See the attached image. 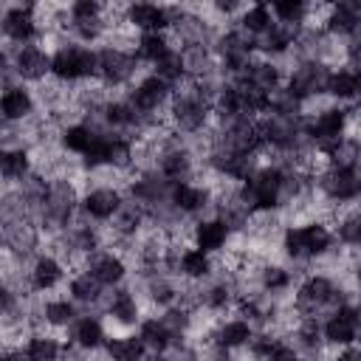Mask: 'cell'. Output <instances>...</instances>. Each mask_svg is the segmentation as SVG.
I'll return each mask as SVG.
<instances>
[{
	"instance_id": "cell-1",
	"label": "cell",
	"mask_w": 361,
	"mask_h": 361,
	"mask_svg": "<svg viewBox=\"0 0 361 361\" xmlns=\"http://www.w3.org/2000/svg\"><path fill=\"white\" fill-rule=\"evenodd\" d=\"M336 234L324 220H307V223H288L279 240V251L285 259L293 262H313L324 259L336 251Z\"/></svg>"
},
{
	"instance_id": "cell-2",
	"label": "cell",
	"mask_w": 361,
	"mask_h": 361,
	"mask_svg": "<svg viewBox=\"0 0 361 361\" xmlns=\"http://www.w3.org/2000/svg\"><path fill=\"white\" fill-rule=\"evenodd\" d=\"M166 118L169 124L175 127V133H183V135H200L212 127V102L206 96H200L189 79L172 93L169 99V107H166Z\"/></svg>"
},
{
	"instance_id": "cell-3",
	"label": "cell",
	"mask_w": 361,
	"mask_h": 361,
	"mask_svg": "<svg viewBox=\"0 0 361 361\" xmlns=\"http://www.w3.org/2000/svg\"><path fill=\"white\" fill-rule=\"evenodd\" d=\"M99 76V51L82 42H62L51 54V79L62 85H85Z\"/></svg>"
},
{
	"instance_id": "cell-4",
	"label": "cell",
	"mask_w": 361,
	"mask_h": 361,
	"mask_svg": "<svg viewBox=\"0 0 361 361\" xmlns=\"http://www.w3.org/2000/svg\"><path fill=\"white\" fill-rule=\"evenodd\" d=\"M347 124H350V110L336 102L322 104L316 113H305V135L319 155H327L347 135Z\"/></svg>"
},
{
	"instance_id": "cell-5",
	"label": "cell",
	"mask_w": 361,
	"mask_h": 361,
	"mask_svg": "<svg viewBox=\"0 0 361 361\" xmlns=\"http://www.w3.org/2000/svg\"><path fill=\"white\" fill-rule=\"evenodd\" d=\"M330 71L333 68L319 62V59H299L288 71L282 90L305 107L307 102H313L319 96H327V76H330Z\"/></svg>"
},
{
	"instance_id": "cell-6",
	"label": "cell",
	"mask_w": 361,
	"mask_h": 361,
	"mask_svg": "<svg viewBox=\"0 0 361 361\" xmlns=\"http://www.w3.org/2000/svg\"><path fill=\"white\" fill-rule=\"evenodd\" d=\"M99 51V82L107 90L116 87H130L138 71V56L133 54V48H118V45H102Z\"/></svg>"
},
{
	"instance_id": "cell-7",
	"label": "cell",
	"mask_w": 361,
	"mask_h": 361,
	"mask_svg": "<svg viewBox=\"0 0 361 361\" xmlns=\"http://www.w3.org/2000/svg\"><path fill=\"white\" fill-rule=\"evenodd\" d=\"M172 93H175V87L166 85L161 76H155V73L149 71L147 76H141L138 82H133V85L124 90V99L135 107V113H138L144 121H149V118H155L158 110H166V107H169Z\"/></svg>"
},
{
	"instance_id": "cell-8",
	"label": "cell",
	"mask_w": 361,
	"mask_h": 361,
	"mask_svg": "<svg viewBox=\"0 0 361 361\" xmlns=\"http://www.w3.org/2000/svg\"><path fill=\"white\" fill-rule=\"evenodd\" d=\"M3 56L11 59V68L17 73L20 82H37L42 85L45 79H51V54L42 45H14L6 42Z\"/></svg>"
},
{
	"instance_id": "cell-9",
	"label": "cell",
	"mask_w": 361,
	"mask_h": 361,
	"mask_svg": "<svg viewBox=\"0 0 361 361\" xmlns=\"http://www.w3.org/2000/svg\"><path fill=\"white\" fill-rule=\"evenodd\" d=\"M0 28H3L6 42L31 45L37 37H42L39 17H37V3H11V6H6Z\"/></svg>"
},
{
	"instance_id": "cell-10",
	"label": "cell",
	"mask_w": 361,
	"mask_h": 361,
	"mask_svg": "<svg viewBox=\"0 0 361 361\" xmlns=\"http://www.w3.org/2000/svg\"><path fill=\"white\" fill-rule=\"evenodd\" d=\"M358 319H361V307L355 302L338 305L336 310H330L322 319V333L327 347H350L358 341Z\"/></svg>"
},
{
	"instance_id": "cell-11",
	"label": "cell",
	"mask_w": 361,
	"mask_h": 361,
	"mask_svg": "<svg viewBox=\"0 0 361 361\" xmlns=\"http://www.w3.org/2000/svg\"><path fill=\"white\" fill-rule=\"evenodd\" d=\"M124 203L127 195L121 186H87L82 192V217L96 223H110Z\"/></svg>"
},
{
	"instance_id": "cell-12",
	"label": "cell",
	"mask_w": 361,
	"mask_h": 361,
	"mask_svg": "<svg viewBox=\"0 0 361 361\" xmlns=\"http://www.w3.org/2000/svg\"><path fill=\"white\" fill-rule=\"evenodd\" d=\"M169 203L178 214L183 217H197L203 212L212 209L214 214V192L209 183H192V180H180V183H172V192H169ZM206 217V214H203Z\"/></svg>"
},
{
	"instance_id": "cell-13",
	"label": "cell",
	"mask_w": 361,
	"mask_h": 361,
	"mask_svg": "<svg viewBox=\"0 0 361 361\" xmlns=\"http://www.w3.org/2000/svg\"><path fill=\"white\" fill-rule=\"evenodd\" d=\"M124 23L138 34H169L172 31L169 6H158V3H130L124 11Z\"/></svg>"
},
{
	"instance_id": "cell-14",
	"label": "cell",
	"mask_w": 361,
	"mask_h": 361,
	"mask_svg": "<svg viewBox=\"0 0 361 361\" xmlns=\"http://www.w3.org/2000/svg\"><path fill=\"white\" fill-rule=\"evenodd\" d=\"M102 307H104L107 319H110L113 324H118V327H135V324L144 322V316H141V302H138L135 288H124V285L113 288V293L104 296V305H102Z\"/></svg>"
},
{
	"instance_id": "cell-15",
	"label": "cell",
	"mask_w": 361,
	"mask_h": 361,
	"mask_svg": "<svg viewBox=\"0 0 361 361\" xmlns=\"http://www.w3.org/2000/svg\"><path fill=\"white\" fill-rule=\"evenodd\" d=\"M231 228L217 217V214H206V217H200V220H195L192 223V245L195 248H200V251H206V254H220V251H226V245L231 243Z\"/></svg>"
},
{
	"instance_id": "cell-16",
	"label": "cell",
	"mask_w": 361,
	"mask_h": 361,
	"mask_svg": "<svg viewBox=\"0 0 361 361\" xmlns=\"http://www.w3.org/2000/svg\"><path fill=\"white\" fill-rule=\"evenodd\" d=\"M324 31L336 39H350L361 31V0H338L324 14Z\"/></svg>"
},
{
	"instance_id": "cell-17",
	"label": "cell",
	"mask_w": 361,
	"mask_h": 361,
	"mask_svg": "<svg viewBox=\"0 0 361 361\" xmlns=\"http://www.w3.org/2000/svg\"><path fill=\"white\" fill-rule=\"evenodd\" d=\"M82 271H87L99 285H104V288H118V285H124V279H127V262H124V257L118 254V251H96L93 257H87V262H85V268Z\"/></svg>"
},
{
	"instance_id": "cell-18",
	"label": "cell",
	"mask_w": 361,
	"mask_h": 361,
	"mask_svg": "<svg viewBox=\"0 0 361 361\" xmlns=\"http://www.w3.org/2000/svg\"><path fill=\"white\" fill-rule=\"evenodd\" d=\"M65 279V259L56 254H37L28 265V288L31 293H45L54 290Z\"/></svg>"
},
{
	"instance_id": "cell-19",
	"label": "cell",
	"mask_w": 361,
	"mask_h": 361,
	"mask_svg": "<svg viewBox=\"0 0 361 361\" xmlns=\"http://www.w3.org/2000/svg\"><path fill=\"white\" fill-rule=\"evenodd\" d=\"M0 110H3V121H8V124H23V121L34 118L37 93L28 90L23 82H17V85H11V87H3Z\"/></svg>"
},
{
	"instance_id": "cell-20",
	"label": "cell",
	"mask_w": 361,
	"mask_h": 361,
	"mask_svg": "<svg viewBox=\"0 0 361 361\" xmlns=\"http://www.w3.org/2000/svg\"><path fill=\"white\" fill-rule=\"evenodd\" d=\"M285 71H282V65L276 62V59H268V56H257L254 62H251V68L240 76V82H248L251 87H257V90H262V93H268V96H274V93H279L282 87H285Z\"/></svg>"
},
{
	"instance_id": "cell-21",
	"label": "cell",
	"mask_w": 361,
	"mask_h": 361,
	"mask_svg": "<svg viewBox=\"0 0 361 361\" xmlns=\"http://www.w3.org/2000/svg\"><path fill=\"white\" fill-rule=\"evenodd\" d=\"M361 96V71L350 65H336L327 76V99L336 104H355Z\"/></svg>"
},
{
	"instance_id": "cell-22",
	"label": "cell",
	"mask_w": 361,
	"mask_h": 361,
	"mask_svg": "<svg viewBox=\"0 0 361 361\" xmlns=\"http://www.w3.org/2000/svg\"><path fill=\"white\" fill-rule=\"evenodd\" d=\"M34 172V152L28 147H3L0 152V175L6 186L23 183Z\"/></svg>"
},
{
	"instance_id": "cell-23",
	"label": "cell",
	"mask_w": 361,
	"mask_h": 361,
	"mask_svg": "<svg viewBox=\"0 0 361 361\" xmlns=\"http://www.w3.org/2000/svg\"><path fill=\"white\" fill-rule=\"evenodd\" d=\"M71 344L85 350V353H96V350H104L107 344V330L102 324L99 316H79L73 324H71Z\"/></svg>"
},
{
	"instance_id": "cell-24",
	"label": "cell",
	"mask_w": 361,
	"mask_h": 361,
	"mask_svg": "<svg viewBox=\"0 0 361 361\" xmlns=\"http://www.w3.org/2000/svg\"><path fill=\"white\" fill-rule=\"evenodd\" d=\"M254 324L245 322V319H226V322H217L214 327V347H223V350H240V347H248L251 338H254Z\"/></svg>"
},
{
	"instance_id": "cell-25",
	"label": "cell",
	"mask_w": 361,
	"mask_h": 361,
	"mask_svg": "<svg viewBox=\"0 0 361 361\" xmlns=\"http://www.w3.org/2000/svg\"><path fill=\"white\" fill-rule=\"evenodd\" d=\"M138 336H141V341L147 344L149 353H169L172 347H178V344L183 341V338H178V336L164 324L161 316L144 319V322L138 324ZM186 338H189V336H186Z\"/></svg>"
},
{
	"instance_id": "cell-26",
	"label": "cell",
	"mask_w": 361,
	"mask_h": 361,
	"mask_svg": "<svg viewBox=\"0 0 361 361\" xmlns=\"http://www.w3.org/2000/svg\"><path fill=\"white\" fill-rule=\"evenodd\" d=\"M293 285V274L282 265V262H262L257 271V288L262 293H268L271 299H279L282 293H288Z\"/></svg>"
},
{
	"instance_id": "cell-27",
	"label": "cell",
	"mask_w": 361,
	"mask_h": 361,
	"mask_svg": "<svg viewBox=\"0 0 361 361\" xmlns=\"http://www.w3.org/2000/svg\"><path fill=\"white\" fill-rule=\"evenodd\" d=\"M147 344L141 341L138 333H124V336H113L104 344V361H141L147 355Z\"/></svg>"
},
{
	"instance_id": "cell-28",
	"label": "cell",
	"mask_w": 361,
	"mask_h": 361,
	"mask_svg": "<svg viewBox=\"0 0 361 361\" xmlns=\"http://www.w3.org/2000/svg\"><path fill=\"white\" fill-rule=\"evenodd\" d=\"M96 135H102V133H96L90 124H85V121H71V124H62V127H59V147H62V152L85 155V152L90 149V144L96 141Z\"/></svg>"
},
{
	"instance_id": "cell-29",
	"label": "cell",
	"mask_w": 361,
	"mask_h": 361,
	"mask_svg": "<svg viewBox=\"0 0 361 361\" xmlns=\"http://www.w3.org/2000/svg\"><path fill=\"white\" fill-rule=\"evenodd\" d=\"M172 48H178V45L172 42V37H169V34H138L133 54L138 56V62L155 65V62H161Z\"/></svg>"
},
{
	"instance_id": "cell-30",
	"label": "cell",
	"mask_w": 361,
	"mask_h": 361,
	"mask_svg": "<svg viewBox=\"0 0 361 361\" xmlns=\"http://www.w3.org/2000/svg\"><path fill=\"white\" fill-rule=\"evenodd\" d=\"M245 34H251V37H262V34H268L271 28H274V14H271V6L268 3H254V6H245L243 8V14L234 20Z\"/></svg>"
},
{
	"instance_id": "cell-31",
	"label": "cell",
	"mask_w": 361,
	"mask_h": 361,
	"mask_svg": "<svg viewBox=\"0 0 361 361\" xmlns=\"http://www.w3.org/2000/svg\"><path fill=\"white\" fill-rule=\"evenodd\" d=\"M68 293L76 305H104V285H99L87 271H79L71 276Z\"/></svg>"
},
{
	"instance_id": "cell-32",
	"label": "cell",
	"mask_w": 361,
	"mask_h": 361,
	"mask_svg": "<svg viewBox=\"0 0 361 361\" xmlns=\"http://www.w3.org/2000/svg\"><path fill=\"white\" fill-rule=\"evenodd\" d=\"M333 234L341 245L347 248H361V209L358 206H347L344 212H338Z\"/></svg>"
},
{
	"instance_id": "cell-33",
	"label": "cell",
	"mask_w": 361,
	"mask_h": 361,
	"mask_svg": "<svg viewBox=\"0 0 361 361\" xmlns=\"http://www.w3.org/2000/svg\"><path fill=\"white\" fill-rule=\"evenodd\" d=\"M23 350L31 355V361H59L62 353H65V344H62L56 336L37 330V333L28 336V341H25Z\"/></svg>"
},
{
	"instance_id": "cell-34",
	"label": "cell",
	"mask_w": 361,
	"mask_h": 361,
	"mask_svg": "<svg viewBox=\"0 0 361 361\" xmlns=\"http://www.w3.org/2000/svg\"><path fill=\"white\" fill-rule=\"evenodd\" d=\"M79 319L76 313V302L73 299H62V296H54V299H45L42 302V322L48 327H71L73 322Z\"/></svg>"
},
{
	"instance_id": "cell-35",
	"label": "cell",
	"mask_w": 361,
	"mask_h": 361,
	"mask_svg": "<svg viewBox=\"0 0 361 361\" xmlns=\"http://www.w3.org/2000/svg\"><path fill=\"white\" fill-rule=\"evenodd\" d=\"M152 73H155V76H161L166 85H172V87L178 90V85H183V82L189 79L180 48H172L161 62H155V65H152Z\"/></svg>"
},
{
	"instance_id": "cell-36",
	"label": "cell",
	"mask_w": 361,
	"mask_h": 361,
	"mask_svg": "<svg viewBox=\"0 0 361 361\" xmlns=\"http://www.w3.org/2000/svg\"><path fill=\"white\" fill-rule=\"evenodd\" d=\"M271 14L276 23H285V25H305L307 23V14H310V6L302 3V0H274L271 3Z\"/></svg>"
},
{
	"instance_id": "cell-37",
	"label": "cell",
	"mask_w": 361,
	"mask_h": 361,
	"mask_svg": "<svg viewBox=\"0 0 361 361\" xmlns=\"http://www.w3.org/2000/svg\"><path fill=\"white\" fill-rule=\"evenodd\" d=\"M104 8L107 6H102L96 0H76L68 6V14H71V20H96V17H104Z\"/></svg>"
},
{
	"instance_id": "cell-38",
	"label": "cell",
	"mask_w": 361,
	"mask_h": 361,
	"mask_svg": "<svg viewBox=\"0 0 361 361\" xmlns=\"http://www.w3.org/2000/svg\"><path fill=\"white\" fill-rule=\"evenodd\" d=\"M268 361H305V358H302V353H299L290 341H282V338H279V341H276V347L271 350Z\"/></svg>"
},
{
	"instance_id": "cell-39",
	"label": "cell",
	"mask_w": 361,
	"mask_h": 361,
	"mask_svg": "<svg viewBox=\"0 0 361 361\" xmlns=\"http://www.w3.org/2000/svg\"><path fill=\"white\" fill-rule=\"evenodd\" d=\"M330 361H361V347L350 344V347H341Z\"/></svg>"
},
{
	"instance_id": "cell-40",
	"label": "cell",
	"mask_w": 361,
	"mask_h": 361,
	"mask_svg": "<svg viewBox=\"0 0 361 361\" xmlns=\"http://www.w3.org/2000/svg\"><path fill=\"white\" fill-rule=\"evenodd\" d=\"M0 361H31V355L23 350V347H6Z\"/></svg>"
},
{
	"instance_id": "cell-41",
	"label": "cell",
	"mask_w": 361,
	"mask_h": 361,
	"mask_svg": "<svg viewBox=\"0 0 361 361\" xmlns=\"http://www.w3.org/2000/svg\"><path fill=\"white\" fill-rule=\"evenodd\" d=\"M141 361H172L166 353H149V355H144Z\"/></svg>"
},
{
	"instance_id": "cell-42",
	"label": "cell",
	"mask_w": 361,
	"mask_h": 361,
	"mask_svg": "<svg viewBox=\"0 0 361 361\" xmlns=\"http://www.w3.org/2000/svg\"><path fill=\"white\" fill-rule=\"evenodd\" d=\"M358 341H361V319H358Z\"/></svg>"
}]
</instances>
